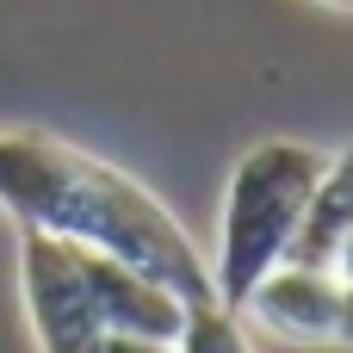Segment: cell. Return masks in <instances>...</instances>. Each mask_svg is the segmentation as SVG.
Instances as JSON below:
<instances>
[{
	"mask_svg": "<svg viewBox=\"0 0 353 353\" xmlns=\"http://www.w3.org/2000/svg\"><path fill=\"white\" fill-rule=\"evenodd\" d=\"M19 285H25V316H31V335H37L43 353H93L99 347L105 329L93 316V298L81 285V267H74V248L68 242L25 230Z\"/></svg>",
	"mask_w": 353,
	"mask_h": 353,
	"instance_id": "3",
	"label": "cell"
},
{
	"mask_svg": "<svg viewBox=\"0 0 353 353\" xmlns=\"http://www.w3.org/2000/svg\"><path fill=\"white\" fill-rule=\"evenodd\" d=\"M93 353H174V341H155V335H99V347Z\"/></svg>",
	"mask_w": 353,
	"mask_h": 353,
	"instance_id": "8",
	"label": "cell"
},
{
	"mask_svg": "<svg viewBox=\"0 0 353 353\" xmlns=\"http://www.w3.org/2000/svg\"><path fill=\"white\" fill-rule=\"evenodd\" d=\"M323 168H329V155L310 143H292V137H267L230 168L223 211H217V254H205L211 292L223 310H236L254 292V279L285 261Z\"/></svg>",
	"mask_w": 353,
	"mask_h": 353,
	"instance_id": "2",
	"label": "cell"
},
{
	"mask_svg": "<svg viewBox=\"0 0 353 353\" xmlns=\"http://www.w3.org/2000/svg\"><path fill=\"white\" fill-rule=\"evenodd\" d=\"M329 6H347V12H353V0H329Z\"/></svg>",
	"mask_w": 353,
	"mask_h": 353,
	"instance_id": "11",
	"label": "cell"
},
{
	"mask_svg": "<svg viewBox=\"0 0 353 353\" xmlns=\"http://www.w3.org/2000/svg\"><path fill=\"white\" fill-rule=\"evenodd\" d=\"M74 248V242H68ZM74 267H81V285L93 298V316L99 329L112 335H155V341H180L186 329V298L168 292L161 279L112 261V254H93V248H74Z\"/></svg>",
	"mask_w": 353,
	"mask_h": 353,
	"instance_id": "5",
	"label": "cell"
},
{
	"mask_svg": "<svg viewBox=\"0 0 353 353\" xmlns=\"http://www.w3.org/2000/svg\"><path fill=\"white\" fill-rule=\"evenodd\" d=\"M0 205L19 230L112 254L186 304H211V261L174 223V211L130 180L124 168L50 137V130H0Z\"/></svg>",
	"mask_w": 353,
	"mask_h": 353,
	"instance_id": "1",
	"label": "cell"
},
{
	"mask_svg": "<svg viewBox=\"0 0 353 353\" xmlns=\"http://www.w3.org/2000/svg\"><path fill=\"white\" fill-rule=\"evenodd\" d=\"M329 273H335L341 285H353V230L341 236V248H335V267H329Z\"/></svg>",
	"mask_w": 353,
	"mask_h": 353,
	"instance_id": "9",
	"label": "cell"
},
{
	"mask_svg": "<svg viewBox=\"0 0 353 353\" xmlns=\"http://www.w3.org/2000/svg\"><path fill=\"white\" fill-rule=\"evenodd\" d=\"M236 316L254 323L273 341L323 347V341H335V323H341V279L329 267H292V261H279L273 273L254 279V292L236 304Z\"/></svg>",
	"mask_w": 353,
	"mask_h": 353,
	"instance_id": "4",
	"label": "cell"
},
{
	"mask_svg": "<svg viewBox=\"0 0 353 353\" xmlns=\"http://www.w3.org/2000/svg\"><path fill=\"white\" fill-rule=\"evenodd\" d=\"M347 230H353V143L341 155H329L323 180H316V192L298 217V236H292L285 261L292 267H335V248H341Z\"/></svg>",
	"mask_w": 353,
	"mask_h": 353,
	"instance_id": "6",
	"label": "cell"
},
{
	"mask_svg": "<svg viewBox=\"0 0 353 353\" xmlns=\"http://www.w3.org/2000/svg\"><path fill=\"white\" fill-rule=\"evenodd\" d=\"M174 353H254V341H248L242 316L211 298V304H186V329H180Z\"/></svg>",
	"mask_w": 353,
	"mask_h": 353,
	"instance_id": "7",
	"label": "cell"
},
{
	"mask_svg": "<svg viewBox=\"0 0 353 353\" xmlns=\"http://www.w3.org/2000/svg\"><path fill=\"white\" fill-rule=\"evenodd\" d=\"M335 341L353 347V285H341V323H335Z\"/></svg>",
	"mask_w": 353,
	"mask_h": 353,
	"instance_id": "10",
	"label": "cell"
}]
</instances>
